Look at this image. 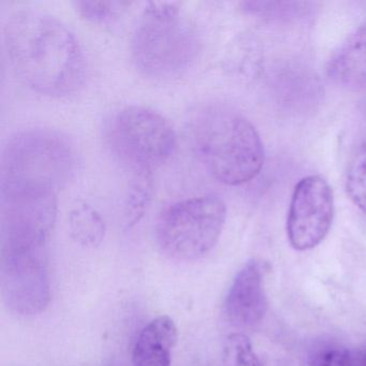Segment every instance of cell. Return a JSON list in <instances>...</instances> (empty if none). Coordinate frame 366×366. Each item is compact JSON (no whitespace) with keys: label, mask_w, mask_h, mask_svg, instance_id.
Listing matches in <instances>:
<instances>
[{"label":"cell","mask_w":366,"mask_h":366,"mask_svg":"<svg viewBox=\"0 0 366 366\" xmlns=\"http://www.w3.org/2000/svg\"><path fill=\"white\" fill-rule=\"evenodd\" d=\"M4 39L14 74L33 91L66 97L84 83L82 46L59 19L29 8L18 10L6 22Z\"/></svg>","instance_id":"1"},{"label":"cell","mask_w":366,"mask_h":366,"mask_svg":"<svg viewBox=\"0 0 366 366\" xmlns=\"http://www.w3.org/2000/svg\"><path fill=\"white\" fill-rule=\"evenodd\" d=\"M192 151L220 183L239 186L262 170L264 149L256 128L243 115L219 104L201 107L188 121Z\"/></svg>","instance_id":"2"},{"label":"cell","mask_w":366,"mask_h":366,"mask_svg":"<svg viewBox=\"0 0 366 366\" xmlns=\"http://www.w3.org/2000/svg\"><path fill=\"white\" fill-rule=\"evenodd\" d=\"M196 26L182 11L181 4L153 1L143 10L132 36L136 67L155 80L183 76L200 52Z\"/></svg>","instance_id":"3"},{"label":"cell","mask_w":366,"mask_h":366,"mask_svg":"<svg viewBox=\"0 0 366 366\" xmlns=\"http://www.w3.org/2000/svg\"><path fill=\"white\" fill-rule=\"evenodd\" d=\"M76 157L68 139L50 129H29L9 139L1 155L0 189L59 194L69 181Z\"/></svg>","instance_id":"4"},{"label":"cell","mask_w":366,"mask_h":366,"mask_svg":"<svg viewBox=\"0 0 366 366\" xmlns=\"http://www.w3.org/2000/svg\"><path fill=\"white\" fill-rule=\"evenodd\" d=\"M104 141L115 159L134 174H153L177 149V134L160 113L130 106L109 117Z\"/></svg>","instance_id":"5"},{"label":"cell","mask_w":366,"mask_h":366,"mask_svg":"<svg viewBox=\"0 0 366 366\" xmlns=\"http://www.w3.org/2000/svg\"><path fill=\"white\" fill-rule=\"evenodd\" d=\"M226 217V204L215 194H203L173 203L158 217V246L174 260H199L219 241Z\"/></svg>","instance_id":"6"},{"label":"cell","mask_w":366,"mask_h":366,"mask_svg":"<svg viewBox=\"0 0 366 366\" xmlns=\"http://www.w3.org/2000/svg\"><path fill=\"white\" fill-rule=\"evenodd\" d=\"M1 254L48 252L57 214V192L1 189Z\"/></svg>","instance_id":"7"},{"label":"cell","mask_w":366,"mask_h":366,"mask_svg":"<svg viewBox=\"0 0 366 366\" xmlns=\"http://www.w3.org/2000/svg\"><path fill=\"white\" fill-rule=\"evenodd\" d=\"M331 186L320 175L304 177L295 186L287 217V237L293 249L307 252L322 243L334 219Z\"/></svg>","instance_id":"8"},{"label":"cell","mask_w":366,"mask_h":366,"mask_svg":"<svg viewBox=\"0 0 366 366\" xmlns=\"http://www.w3.org/2000/svg\"><path fill=\"white\" fill-rule=\"evenodd\" d=\"M0 284L4 300L14 314H41L51 300L49 254L1 256Z\"/></svg>","instance_id":"9"},{"label":"cell","mask_w":366,"mask_h":366,"mask_svg":"<svg viewBox=\"0 0 366 366\" xmlns=\"http://www.w3.org/2000/svg\"><path fill=\"white\" fill-rule=\"evenodd\" d=\"M264 265L248 261L235 276L224 303L227 320L237 329H252L262 322L269 308L264 285Z\"/></svg>","instance_id":"10"},{"label":"cell","mask_w":366,"mask_h":366,"mask_svg":"<svg viewBox=\"0 0 366 366\" xmlns=\"http://www.w3.org/2000/svg\"><path fill=\"white\" fill-rule=\"evenodd\" d=\"M325 71L340 86L366 87V23L350 34L334 51Z\"/></svg>","instance_id":"11"},{"label":"cell","mask_w":366,"mask_h":366,"mask_svg":"<svg viewBox=\"0 0 366 366\" xmlns=\"http://www.w3.org/2000/svg\"><path fill=\"white\" fill-rule=\"evenodd\" d=\"M177 327L169 316L149 321L139 333L132 350V366H171Z\"/></svg>","instance_id":"12"},{"label":"cell","mask_w":366,"mask_h":366,"mask_svg":"<svg viewBox=\"0 0 366 366\" xmlns=\"http://www.w3.org/2000/svg\"><path fill=\"white\" fill-rule=\"evenodd\" d=\"M69 229L72 239L84 247H97L104 241L106 224L99 212L85 201L70 209Z\"/></svg>","instance_id":"13"},{"label":"cell","mask_w":366,"mask_h":366,"mask_svg":"<svg viewBox=\"0 0 366 366\" xmlns=\"http://www.w3.org/2000/svg\"><path fill=\"white\" fill-rule=\"evenodd\" d=\"M153 188V174L132 175L124 204V217L127 226H134L144 216L152 201Z\"/></svg>","instance_id":"14"},{"label":"cell","mask_w":366,"mask_h":366,"mask_svg":"<svg viewBox=\"0 0 366 366\" xmlns=\"http://www.w3.org/2000/svg\"><path fill=\"white\" fill-rule=\"evenodd\" d=\"M345 187L350 200L366 215V143L349 162Z\"/></svg>","instance_id":"15"},{"label":"cell","mask_w":366,"mask_h":366,"mask_svg":"<svg viewBox=\"0 0 366 366\" xmlns=\"http://www.w3.org/2000/svg\"><path fill=\"white\" fill-rule=\"evenodd\" d=\"M128 3L121 1H76V12L81 18L95 24H107L117 20Z\"/></svg>","instance_id":"16"},{"label":"cell","mask_w":366,"mask_h":366,"mask_svg":"<svg viewBox=\"0 0 366 366\" xmlns=\"http://www.w3.org/2000/svg\"><path fill=\"white\" fill-rule=\"evenodd\" d=\"M308 366H353L352 355L340 342H325L310 351Z\"/></svg>","instance_id":"17"},{"label":"cell","mask_w":366,"mask_h":366,"mask_svg":"<svg viewBox=\"0 0 366 366\" xmlns=\"http://www.w3.org/2000/svg\"><path fill=\"white\" fill-rule=\"evenodd\" d=\"M359 366H366V351H364V352L362 353Z\"/></svg>","instance_id":"18"}]
</instances>
